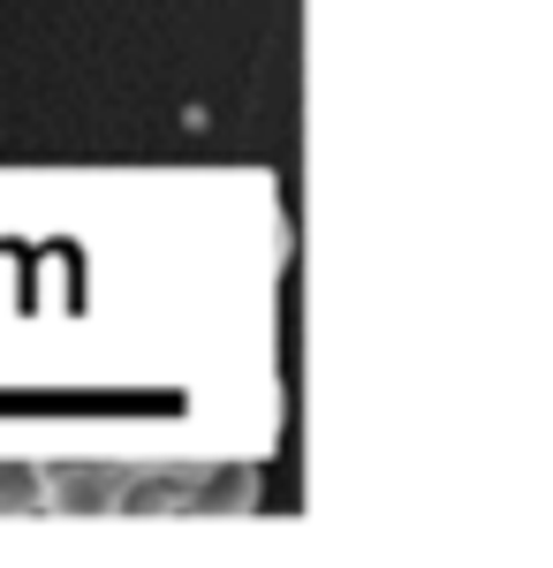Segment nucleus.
Masks as SVG:
<instances>
[{"label": "nucleus", "mask_w": 553, "mask_h": 568, "mask_svg": "<svg viewBox=\"0 0 553 568\" xmlns=\"http://www.w3.org/2000/svg\"><path fill=\"white\" fill-rule=\"evenodd\" d=\"M53 500L77 508V516H107L129 500V470H61L53 478Z\"/></svg>", "instance_id": "f257e3e1"}, {"label": "nucleus", "mask_w": 553, "mask_h": 568, "mask_svg": "<svg viewBox=\"0 0 553 568\" xmlns=\"http://www.w3.org/2000/svg\"><path fill=\"white\" fill-rule=\"evenodd\" d=\"M53 470L39 463H0V516H53Z\"/></svg>", "instance_id": "f03ea898"}]
</instances>
